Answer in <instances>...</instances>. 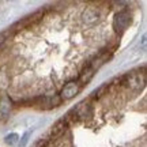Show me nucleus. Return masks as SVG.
<instances>
[{
	"label": "nucleus",
	"instance_id": "f257e3e1",
	"mask_svg": "<svg viewBox=\"0 0 147 147\" xmlns=\"http://www.w3.org/2000/svg\"><path fill=\"white\" fill-rule=\"evenodd\" d=\"M147 82V75H146V69L142 68L136 69V71H131L129 74H127L124 76L123 83L125 84V87L131 90V91H142L146 86Z\"/></svg>",
	"mask_w": 147,
	"mask_h": 147
},
{
	"label": "nucleus",
	"instance_id": "f03ea898",
	"mask_svg": "<svg viewBox=\"0 0 147 147\" xmlns=\"http://www.w3.org/2000/svg\"><path fill=\"white\" fill-rule=\"evenodd\" d=\"M131 23V12L128 10H121L113 18V29L116 33H123Z\"/></svg>",
	"mask_w": 147,
	"mask_h": 147
},
{
	"label": "nucleus",
	"instance_id": "7ed1b4c3",
	"mask_svg": "<svg viewBox=\"0 0 147 147\" xmlns=\"http://www.w3.org/2000/svg\"><path fill=\"white\" fill-rule=\"evenodd\" d=\"M80 90V84L76 80H69L68 83H65L63 86V89L60 91V100L64 101H68L72 100L74 97H76Z\"/></svg>",
	"mask_w": 147,
	"mask_h": 147
},
{
	"label": "nucleus",
	"instance_id": "20e7f679",
	"mask_svg": "<svg viewBox=\"0 0 147 147\" xmlns=\"http://www.w3.org/2000/svg\"><path fill=\"white\" fill-rule=\"evenodd\" d=\"M100 10L97 7H87L86 10L82 12V21L87 25H93L95 22H98L100 19Z\"/></svg>",
	"mask_w": 147,
	"mask_h": 147
},
{
	"label": "nucleus",
	"instance_id": "39448f33",
	"mask_svg": "<svg viewBox=\"0 0 147 147\" xmlns=\"http://www.w3.org/2000/svg\"><path fill=\"white\" fill-rule=\"evenodd\" d=\"M74 113L75 116L78 117V119H86V117H89L91 115V106H90L89 102H86V101H82V102H79L76 108L74 109Z\"/></svg>",
	"mask_w": 147,
	"mask_h": 147
},
{
	"label": "nucleus",
	"instance_id": "423d86ee",
	"mask_svg": "<svg viewBox=\"0 0 147 147\" xmlns=\"http://www.w3.org/2000/svg\"><path fill=\"white\" fill-rule=\"evenodd\" d=\"M65 129H67V120H65V119H60V120L56 121V123H55V125L52 127L51 136H52L53 139H55V138L61 136Z\"/></svg>",
	"mask_w": 147,
	"mask_h": 147
},
{
	"label": "nucleus",
	"instance_id": "0eeeda50",
	"mask_svg": "<svg viewBox=\"0 0 147 147\" xmlns=\"http://www.w3.org/2000/svg\"><path fill=\"white\" fill-rule=\"evenodd\" d=\"M94 71L95 69L91 67V64L89 65H86L83 69H82V72L79 75V82H82V83H89L91 78L94 76Z\"/></svg>",
	"mask_w": 147,
	"mask_h": 147
},
{
	"label": "nucleus",
	"instance_id": "6e6552de",
	"mask_svg": "<svg viewBox=\"0 0 147 147\" xmlns=\"http://www.w3.org/2000/svg\"><path fill=\"white\" fill-rule=\"evenodd\" d=\"M11 110V102H8L7 98H3L0 101V117H5Z\"/></svg>",
	"mask_w": 147,
	"mask_h": 147
},
{
	"label": "nucleus",
	"instance_id": "1a4fd4ad",
	"mask_svg": "<svg viewBox=\"0 0 147 147\" xmlns=\"http://www.w3.org/2000/svg\"><path fill=\"white\" fill-rule=\"evenodd\" d=\"M4 142L7 143V144H10V146H14V144H16V143L19 142V135H18V134H15V132L8 134V135H5Z\"/></svg>",
	"mask_w": 147,
	"mask_h": 147
},
{
	"label": "nucleus",
	"instance_id": "9d476101",
	"mask_svg": "<svg viewBox=\"0 0 147 147\" xmlns=\"http://www.w3.org/2000/svg\"><path fill=\"white\" fill-rule=\"evenodd\" d=\"M30 135H32V131H26L23 135H22L21 138V140H19V147H25L26 146V143L29 142V138H30Z\"/></svg>",
	"mask_w": 147,
	"mask_h": 147
},
{
	"label": "nucleus",
	"instance_id": "9b49d317",
	"mask_svg": "<svg viewBox=\"0 0 147 147\" xmlns=\"http://www.w3.org/2000/svg\"><path fill=\"white\" fill-rule=\"evenodd\" d=\"M47 142H48V139H40V140H37L34 144H33L32 147H45V144H47Z\"/></svg>",
	"mask_w": 147,
	"mask_h": 147
},
{
	"label": "nucleus",
	"instance_id": "f8f14e48",
	"mask_svg": "<svg viewBox=\"0 0 147 147\" xmlns=\"http://www.w3.org/2000/svg\"><path fill=\"white\" fill-rule=\"evenodd\" d=\"M7 34H8L7 32H1V33H0V47H1V45L4 44L5 38H7Z\"/></svg>",
	"mask_w": 147,
	"mask_h": 147
}]
</instances>
